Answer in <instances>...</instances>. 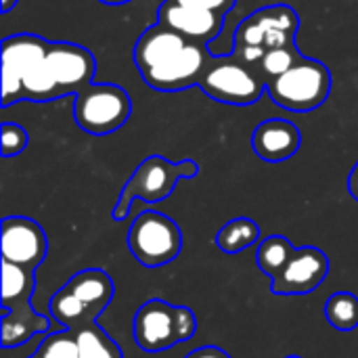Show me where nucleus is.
Masks as SVG:
<instances>
[{"mask_svg":"<svg viewBox=\"0 0 358 358\" xmlns=\"http://www.w3.org/2000/svg\"><path fill=\"white\" fill-rule=\"evenodd\" d=\"M266 84L258 67L245 65L235 55L212 61L199 80V88L210 99L235 107L258 103L266 92Z\"/></svg>","mask_w":358,"mask_h":358,"instance_id":"nucleus-9","label":"nucleus"},{"mask_svg":"<svg viewBox=\"0 0 358 358\" xmlns=\"http://www.w3.org/2000/svg\"><path fill=\"white\" fill-rule=\"evenodd\" d=\"M76 334L78 357L80 358H124L122 348L111 340V336L96 323L86 325Z\"/></svg>","mask_w":358,"mask_h":358,"instance_id":"nucleus-18","label":"nucleus"},{"mask_svg":"<svg viewBox=\"0 0 358 358\" xmlns=\"http://www.w3.org/2000/svg\"><path fill=\"white\" fill-rule=\"evenodd\" d=\"M46 65L55 84V99L65 94H78L82 88L92 84L96 71L94 55L73 42H48Z\"/></svg>","mask_w":358,"mask_h":358,"instance_id":"nucleus-12","label":"nucleus"},{"mask_svg":"<svg viewBox=\"0 0 358 358\" xmlns=\"http://www.w3.org/2000/svg\"><path fill=\"white\" fill-rule=\"evenodd\" d=\"M346 187H348V193L358 201V162L355 164V168L350 170V174H348V185Z\"/></svg>","mask_w":358,"mask_h":358,"instance_id":"nucleus-26","label":"nucleus"},{"mask_svg":"<svg viewBox=\"0 0 358 358\" xmlns=\"http://www.w3.org/2000/svg\"><path fill=\"white\" fill-rule=\"evenodd\" d=\"M126 243L141 266L159 268L178 258L182 250V231L170 216L147 210L134 218Z\"/></svg>","mask_w":358,"mask_h":358,"instance_id":"nucleus-8","label":"nucleus"},{"mask_svg":"<svg viewBox=\"0 0 358 358\" xmlns=\"http://www.w3.org/2000/svg\"><path fill=\"white\" fill-rule=\"evenodd\" d=\"M180 4H187V6H197V8H206V10H214L218 15H227L237 0H176Z\"/></svg>","mask_w":358,"mask_h":358,"instance_id":"nucleus-24","label":"nucleus"},{"mask_svg":"<svg viewBox=\"0 0 358 358\" xmlns=\"http://www.w3.org/2000/svg\"><path fill=\"white\" fill-rule=\"evenodd\" d=\"M2 260L17 266L38 271L48 254L44 229L27 216H6L2 220Z\"/></svg>","mask_w":358,"mask_h":358,"instance_id":"nucleus-13","label":"nucleus"},{"mask_svg":"<svg viewBox=\"0 0 358 358\" xmlns=\"http://www.w3.org/2000/svg\"><path fill=\"white\" fill-rule=\"evenodd\" d=\"M115 294L113 279L103 268H86L76 273L48 302L52 319L69 331H78L107 310Z\"/></svg>","mask_w":358,"mask_h":358,"instance_id":"nucleus-3","label":"nucleus"},{"mask_svg":"<svg viewBox=\"0 0 358 358\" xmlns=\"http://www.w3.org/2000/svg\"><path fill=\"white\" fill-rule=\"evenodd\" d=\"M185 358H231V355L218 346H201V348H195L193 352H189Z\"/></svg>","mask_w":358,"mask_h":358,"instance_id":"nucleus-25","label":"nucleus"},{"mask_svg":"<svg viewBox=\"0 0 358 358\" xmlns=\"http://www.w3.org/2000/svg\"><path fill=\"white\" fill-rule=\"evenodd\" d=\"M300 50L298 46H285V48H271L264 52L262 61H260V73L266 78V82L279 78L281 73H285L298 59H300Z\"/></svg>","mask_w":358,"mask_h":358,"instance_id":"nucleus-22","label":"nucleus"},{"mask_svg":"<svg viewBox=\"0 0 358 358\" xmlns=\"http://www.w3.org/2000/svg\"><path fill=\"white\" fill-rule=\"evenodd\" d=\"M260 241V227L256 220L239 216L229 220L218 233H216V248L224 254H239Z\"/></svg>","mask_w":358,"mask_h":358,"instance_id":"nucleus-17","label":"nucleus"},{"mask_svg":"<svg viewBox=\"0 0 358 358\" xmlns=\"http://www.w3.org/2000/svg\"><path fill=\"white\" fill-rule=\"evenodd\" d=\"M327 275L329 258L323 250L313 245L296 248L271 277V292L275 296H308L325 283Z\"/></svg>","mask_w":358,"mask_h":358,"instance_id":"nucleus-11","label":"nucleus"},{"mask_svg":"<svg viewBox=\"0 0 358 358\" xmlns=\"http://www.w3.org/2000/svg\"><path fill=\"white\" fill-rule=\"evenodd\" d=\"M300 27V17L289 4H273L258 8L245 17L235 29V48L239 46H262L285 48L296 46V31Z\"/></svg>","mask_w":358,"mask_h":358,"instance_id":"nucleus-10","label":"nucleus"},{"mask_svg":"<svg viewBox=\"0 0 358 358\" xmlns=\"http://www.w3.org/2000/svg\"><path fill=\"white\" fill-rule=\"evenodd\" d=\"M143 82L159 92H180L199 86L212 57L206 44L193 42L159 23L147 27L132 50Z\"/></svg>","mask_w":358,"mask_h":358,"instance_id":"nucleus-1","label":"nucleus"},{"mask_svg":"<svg viewBox=\"0 0 358 358\" xmlns=\"http://www.w3.org/2000/svg\"><path fill=\"white\" fill-rule=\"evenodd\" d=\"M287 358H300V357H296V355H292V357H287Z\"/></svg>","mask_w":358,"mask_h":358,"instance_id":"nucleus-29","label":"nucleus"},{"mask_svg":"<svg viewBox=\"0 0 358 358\" xmlns=\"http://www.w3.org/2000/svg\"><path fill=\"white\" fill-rule=\"evenodd\" d=\"M17 2H19V0H0V10L6 15L13 6H17Z\"/></svg>","mask_w":358,"mask_h":358,"instance_id":"nucleus-27","label":"nucleus"},{"mask_svg":"<svg viewBox=\"0 0 358 358\" xmlns=\"http://www.w3.org/2000/svg\"><path fill=\"white\" fill-rule=\"evenodd\" d=\"M197 174H199V164L195 159L170 162L164 155L145 157L122 187L111 218L115 222H124L130 216L136 199L145 203H159L174 193L176 185L182 178H195Z\"/></svg>","mask_w":358,"mask_h":358,"instance_id":"nucleus-4","label":"nucleus"},{"mask_svg":"<svg viewBox=\"0 0 358 358\" xmlns=\"http://www.w3.org/2000/svg\"><path fill=\"white\" fill-rule=\"evenodd\" d=\"M197 334V317L189 306L153 298L132 319V338L143 352L157 355L189 342Z\"/></svg>","mask_w":358,"mask_h":358,"instance_id":"nucleus-5","label":"nucleus"},{"mask_svg":"<svg viewBox=\"0 0 358 358\" xmlns=\"http://www.w3.org/2000/svg\"><path fill=\"white\" fill-rule=\"evenodd\" d=\"M157 23L208 46L216 36H220L224 17L214 10L180 4L176 0H164L157 8Z\"/></svg>","mask_w":358,"mask_h":358,"instance_id":"nucleus-15","label":"nucleus"},{"mask_svg":"<svg viewBox=\"0 0 358 358\" xmlns=\"http://www.w3.org/2000/svg\"><path fill=\"white\" fill-rule=\"evenodd\" d=\"M46 46L48 40L36 34H17L2 40V107L21 103V80Z\"/></svg>","mask_w":358,"mask_h":358,"instance_id":"nucleus-14","label":"nucleus"},{"mask_svg":"<svg viewBox=\"0 0 358 358\" xmlns=\"http://www.w3.org/2000/svg\"><path fill=\"white\" fill-rule=\"evenodd\" d=\"M296 248L292 245V241L283 235H271L266 239L260 241L258 245V254H256V262L260 266V271L266 277H273L283 264L285 260L292 256Z\"/></svg>","mask_w":358,"mask_h":358,"instance_id":"nucleus-20","label":"nucleus"},{"mask_svg":"<svg viewBox=\"0 0 358 358\" xmlns=\"http://www.w3.org/2000/svg\"><path fill=\"white\" fill-rule=\"evenodd\" d=\"M36 271L2 260V348H19L40 334H48L50 321L29 304L36 292Z\"/></svg>","mask_w":358,"mask_h":358,"instance_id":"nucleus-2","label":"nucleus"},{"mask_svg":"<svg viewBox=\"0 0 358 358\" xmlns=\"http://www.w3.org/2000/svg\"><path fill=\"white\" fill-rule=\"evenodd\" d=\"M325 319L338 331H355L358 327V298L350 292H338L325 302Z\"/></svg>","mask_w":358,"mask_h":358,"instance_id":"nucleus-19","label":"nucleus"},{"mask_svg":"<svg viewBox=\"0 0 358 358\" xmlns=\"http://www.w3.org/2000/svg\"><path fill=\"white\" fill-rule=\"evenodd\" d=\"M0 141H2V155L4 157H15V155L25 151V147H27V132L19 124L4 122L2 124Z\"/></svg>","mask_w":358,"mask_h":358,"instance_id":"nucleus-23","label":"nucleus"},{"mask_svg":"<svg viewBox=\"0 0 358 358\" xmlns=\"http://www.w3.org/2000/svg\"><path fill=\"white\" fill-rule=\"evenodd\" d=\"M132 113L130 94L111 82L88 84L76 94L73 103V117L76 124L92 134V136H107L120 130Z\"/></svg>","mask_w":358,"mask_h":358,"instance_id":"nucleus-7","label":"nucleus"},{"mask_svg":"<svg viewBox=\"0 0 358 358\" xmlns=\"http://www.w3.org/2000/svg\"><path fill=\"white\" fill-rule=\"evenodd\" d=\"M302 145L300 128L289 120H264L256 126L252 134V147L254 153L271 164H279L285 159H292Z\"/></svg>","mask_w":358,"mask_h":358,"instance_id":"nucleus-16","label":"nucleus"},{"mask_svg":"<svg viewBox=\"0 0 358 358\" xmlns=\"http://www.w3.org/2000/svg\"><path fill=\"white\" fill-rule=\"evenodd\" d=\"M271 101L287 111L306 113L319 109L331 92L329 67L310 57H300L285 73L266 84Z\"/></svg>","mask_w":358,"mask_h":358,"instance_id":"nucleus-6","label":"nucleus"},{"mask_svg":"<svg viewBox=\"0 0 358 358\" xmlns=\"http://www.w3.org/2000/svg\"><path fill=\"white\" fill-rule=\"evenodd\" d=\"M29 358H80L76 334L69 329H61L57 334L44 336V340L38 344L36 352Z\"/></svg>","mask_w":358,"mask_h":358,"instance_id":"nucleus-21","label":"nucleus"},{"mask_svg":"<svg viewBox=\"0 0 358 358\" xmlns=\"http://www.w3.org/2000/svg\"><path fill=\"white\" fill-rule=\"evenodd\" d=\"M99 2L109 4V6H120V4H128V2H132V0H99Z\"/></svg>","mask_w":358,"mask_h":358,"instance_id":"nucleus-28","label":"nucleus"}]
</instances>
